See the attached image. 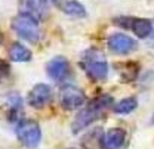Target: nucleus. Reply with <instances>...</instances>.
Returning <instances> with one entry per match:
<instances>
[{
	"label": "nucleus",
	"instance_id": "nucleus-1",
	"mask_svg": "<svg viewBox=\"0 0 154 149\" xmlns=\"http://www.w3.org/2000/svg\"><path fill=\"white\" fill-rule=\"evenodd\" d=\"M111 106H113V97L108 94H102V96L92 99L85 108H82L77 112L76 118L71 123V131L77 134L82 130H85L92 123L99 120L105 114V111H108Z\"/></svg>",
	"mask_w": 154,
	"mask_h": 149
},
{
	"label": "nucleus",
	"instance_id": "nucleus-2",
	"mask_svg": "<svg viewBox=\"0 0 154 149\" xmlns=\"http://www.w3.org/2000/svg\"><path fill=\"white\" fill-rule=\"evenodd\" d=\"M80 65L92 81H102L108 75V64L98 49L85 50L80 59Z\"/></svg>",
	"mask_w": 154,
	"mask_h": 149
},
{
	"label": "nucleus",
	"instance_id": "nucleus-3",
	"mask_svg": "<svg viewBox=\"0 0 154 149\" xmlns=\"http://www.w3.org/2000/svg\"><path fill=\"white\" fill-rule=\"evenodd\" d=\"M12 30L22 40H25L31 44H37L42 37L38 21L28 15H24V13H19L18 16L12 19Z\"/></svg>",
	"mask_w": 154,
	"mask_h": 149
},
{
	"label": "nucleus",
	"instance_id": "nucleus-4",
	"mask_svg": "<svg viewBox=\"0 0 154 149\" xmlns=\"http://www.w3.org/2000/svg\"><path fill=\"white\" fill-rule=\"evenodd\" d=\"M15 133L19 142L28 149L37 148L42 140V129L38 123L30 118L19 120L15 126Z\"/></svg>",
	"mask_w": 154,
	"mask_h": 149
},
{
	"label": "nucleus",
	"instance_id": "nucleus-5",
	"mask_svg": "<svg viewBox=\"0 0 154 149\" xmlns=\"http://www.w3.org/2000/svg\"><path fill=\"white\" fill-rule=\"evenodd\" d=\"M117 27L125 28L132 31L136 37L139 38H148L151 31H153V22L145 18H136V16H116L113 19Z\"/></svg>",
	"mask_w": 154,
	"mask_h": 149
},
{
	"label": "nucleus",
	"instance_id": "nucleus-6",
	"mask_svg": "<svg viewBox=\"0 0 154 149\" xmlns=\"http://www.w3.org/2000/svg\"><path fill=\"white\" fill-rule=\"evenodd\" d=\"M107 47L110 52H113L116 55H126L134 52L138 47L136 40L125 34V33H113L107 38Z\"/></svg>",
	"mask_w": 154,
	"mask_h": 149
},
{
	"label": "nucleus",
	"instance_id": "nucleus-7",
	"mask_svg": "<svg viewBox=\"0 0 154 149\" xmlns=\"http://www.w3.org/2000/svg\"><path fill=\"white\" fill-rule=\"evenodd\" d=\"M85 100H86L85 92L76 86H65L59 93V103L67 111L80 108L85 103Z\"/></svg>",
	"mask_w": 154,
	"mask_h": 149
},
{
	"label": "nucleus",
	"instance_id": "nucleus-8",
	"mask_svg": "<svg viewBox=\"0 0 154 149\" xmlns=\"http://www.w3.org/2000/svg\"><path fill=\"white\" fill-rule=\"evenodd\" d=\"M52 97H54L52 89L48 84H45V83H38L36 86H33V89L28 92L27 102H28L30 106H33L36 109H42L48 103H51Z\"/></svg>",
	"mask_w": 154,
	"mask_h": 149
},
{
	"label": "nucleus",
	"instance_id": "nucleus-9",
	"mask_svg": "<svg viewBox=\"0 0 154 149\" xmlns=\"http://www.w3.org/2000/svg\"><path fill=\"white\" fill-rule=\"evenodd\" d=\"M46 73L54 81H64L71 74V67L67 58L64 56H55L52 58L46 65Z\"/></svg>",
	"mask_w": 154,
	"mask_h": 149
},
{
	"label": "nucleus",
	"instance_id": "nucleus-10",
	"mask_svg": "<svg viewBox=\"0 0 154 149\" xmlns=\"http://www.w3.org/2000/svg\"><path fill=\"white\" fill-rule=\"evenodd\" d=\"M126 142V130L122 127H113L105 131L101 139L102 149H120Z\"/></svg>",
	"mask_w": 154,
	"mask_h": 149
},
{
	"label": "nucleus",
	"instance_id": "nucleus-11",
	"mask_svg": "<svg viewBox=\"0 0 154 149\" xmlns=\"http://www.w3.org/2000/svg\"><path fill=\"white\" fill-rule=\"evenodd\" d=\"M19 7H21V13L28 15L37 21L45 15V3L42 0H21Z\"/></svg>",
	"mask_w": 154,
	"mask_h": 149
},
{
	"label": "nucleus",
	"instance_id": "nucleus-12",
	"mask_svg": "<svg viewBox=\"0 0 154 149\" xmlns=\"http://www.w3.org/2000/svg\"><path fill=\"white\" fill-rule=\"evenodd\" d=\"M62 6V12L71 18H86L88 15V10L86 7L79 1V0H65L61 3Z\"/></svg>",
	"mask_w": 154,
	"mask_h": 149
},
{
	"label": "nucleus",
	"instance_id": "nucleus-13",
	"mask_svg": "<svg viewBox=\"0 0 154 149\" xmlns=\"http://www.w3.org/2000/svg\"><path fill=\"white\" fill-rule=\"evenodd\" d=\"M9 55L14 62H28L31 61V50L21 43H14L9 49Z\"/></svg>",
	"mask_w": 154,
	"mask_h": 149
},
{
	"label": "nucleus",
	"instance_id": "nucleus-14",
	"mask_svg": "<svg viewBox=\"0 0 154 149\" xmlns=\"http://www.w3.org/2000/svg\"><path fill=\"white\" fill-rule=\"evenodd\" d=\"M138 108V100L136 97H125L123 100H120L117 105H114L113 111L119 115H128L131 112H134Z\"/></svg>",
	"mask_w": 154,
	"mask_h": 149
},
{
	"label": "nucleus",
	"instance_id": "nucleus-15",
	"mask_svg": "<svg viewBox=\"0 0 154 149\" xmlns=\"http://www.w3.org/2000/svg\"><path fill=\"white\" fill-rule=\"evenodd\" d=\"M11 75V64L8 61L0 59V81L6 80Z\"/></svg>",
	"mask_w": 154,
	"mask_h": 149
},
{
	"label": "nucleus",
	"instance_id": "nucleus-16",
	"mask_svg": "<svg viewBox=\"0 0 154 149\" xmlns=\"http://www.w3.org/2000/svg\"><path fill=\"white\" fill-rule=\"evenodd\" d=\"M42 1H43L45 4H49V3H51V4H59V6H61V3H62V0H42Z\"/></svg>",
	"mask_w": 154,
	"mask_h": 149
},
{
	"label": "nucleus",
	"instance_id": "nucleus-17",
	"mask_svg": "<svg viewBox=\"0 0 154 149\" xmlns=\"http://www.w3.org/2000/svg\"><path fill=\"white\" fill-rule=\"evenodd\" d=\"M150 40H148V46L150 47H154V25H153V31H151V34H150Z\"/></svg>",
	"mask_w": 154,
	"mask_h": 149
},
{
	"label": "nucleus",
	"instance_id": "nucleus-18",
	"mask_svg": "<svg viewBox=\"0 0 154 149\" xmlns=\"http://www.w3.org/2000/svg\"><path fill=\"white\" fill-rule=\"evenodd\" d=\"M150 123H151V124L154 126V114H153V117H151V120H150Z\"/></svg>",
	"mask_w": 154,
	"mask_h": 149
},
{
	"label": "nucleus",
	"instance_id": "nucleus-19",
	"mask_svg": "<svg viewBox=\"0 0 154 149\" xmlns=\"http://www.w3.org/2000/svg\"><path fill=\"white\" fill-rule=\"evenodd\" d=\"M0 41H2V34H0Z\"/></svg>",
	"mask_w": 154,
	"mask_h": 149
}]
</instances>
